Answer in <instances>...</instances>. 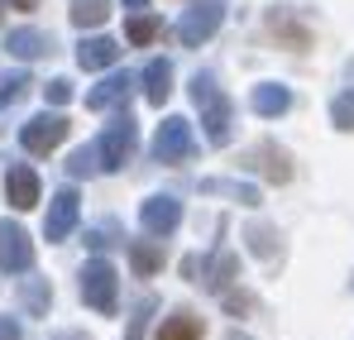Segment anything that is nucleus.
I'll return each mask as SVG.
<instances>
[{
	"mask_svg": "<svg viewBox=\"0 0 354 340\" xmlns=\"http://www.w3.org/2000/svg\"><path fill=\"white\" fill-rule=\"evenodd\" d=\"M29 87H34V82H29V72H10V77L0 82V106H19Z\"/></svg>",
	"mask_w": 354,
	"mask_h": 340,
	"instance_id": "nucleus-23",
	"label": "nucleus"
},
{
	"mask_svg": "<svg viewBox=\"0 0 354 340\" xmlns=\"http://www.w3.org/2000/svg\"><path fill=\"white\" fill-rule=\"evenodd\" d=\"M0 340H19V321H10V316H0Z\"/></svg>",
	"mask_w": 354,
	"mask_h": 340,
	"instance_id": "nucleus-31",
	"label": "nucleus"
},
{
	"mask_svg": "<svg viewBox=\"0 0 354 340\" xmlns=\"http://www.w3.org/2000/svg\"><path fill=\"white\" fill-rule=\"evenodd\" d=\"M192 154H196L192 125H187L182 115H168V120L158 125V134H153V159H158V163H187Z\"/></svg>",
	"mask_w": 354,
	"mask_h": 340,
	"instance_id": "nucleus-6",
	"label": "nucleus"
},
{
	"mask_svg": "<svg viewBox=\"0 0 354 340\" xmlns=\"http://www.w3.org/2000/svg\"><path fill=\"white\" fill-rule=\"evenodd\" d=\"M134 149H139V125H134V115H115V120L106 125V134L96 139V163L106 172H120L134 159Z\"/></svg>",
	"mask_w": 354,
	"mask_h": 340,
	"instance_id": "nucleus-2",
	"label": "nucleus"
},
{
	"mask_svg": "<svg viewBox=\"0 0 354 340\" xmlns=\"http://www.w3.org/2000/svg\"><path fill=\"white\" fill-rule=\"evenodd\" d=\"M192 101H196V111H201L206 139H211L216 149H225V144L235 139V111H230V96L216 87L211 72H196V77H192Z\"/></svg>",
	"mask_w": 354,
	"mask_h": 340,
	"instance_id": "nucleus-1",
	"label": "nucleus"
},
{
	"mask_svg": "<svg viewBox=\"0 0 354 340\" xmlns=\"http://www.w3.org/2000/svg\"><path fill=\"white\" fill-rule=\"evenodd\" d=\"M144 96H149V106H163L173 96V62L168 57H153L144 67Z\"/></svg>",
	"mask_w": 354,
	"mask_h": 340,
	"instance_id": "nucleus-15",
	"label": "nucleus"
},
{
	"mask_svg": "<svg viewBox=\"0 0 354 340\" xmlns=\"http://www.w3.org/2000/svg\"><path fill=\"white\" fill-rule=\"evenodd\" d=\"M225 340H249V336H239V331H230V336H225Z\"/></svg>",
	"mask_w": 354,
	"mask_h": 340,
	"instance_id": "nucleus-32",
	"label": "nucleus"
},
{
	"mask_svg": "<svg viewBox=\"0 0 354 340\" xmlns=\"http://www.w3.org/2000/svg\"><path fill=\"white\" fill-rule=\"evenodd\" d=\"M5 48L15 57H44V53H53V39H48L44 29H10Z\"/></svg>",
	"mask_w": 354,
	"mask_h": 340,
	"instance_id": "nucleus-16",
	"label": "nucleus"
},
{
	"mask_svg": "<svg viewBox=\"0 0 354 340\" xmlns=\"http://www.w3.org/2000/svg\"><path fill=\"white\" fill-rule=\"evenodd\" d=\"M249 106H254V115H263V120H278V115L292 111V91L283 82H259L249 91Z\"/></svg>",
	"mask_w": 354,
	"mask_h": 340,
	"instance_id": "nucleus-12",
	"label": "nucleus"
},
{
	"mask_svg": "<svg viewBox=\"0 0 354 340\" xmlns=\"http://www.w3.org/2000/svg\"><path fill=\"white\" fill-rule=\"evenodd\" d=\"M221 19H225V0H192V5L182 10V19H177V39H182L187 48H201V44L221 29Z\"/></svg>",
	"mask_w": 354,
	"mask_h": 340,
	"instance_id": "nucleus-4",
	"label": "nucleus"
},
{
	"mask_svg": "<svg viewBox=\"0 0 354 340\" xmlns=\"http://www.w3.org/2000/svg\"><path fill=\"white\" fill-rule=\"evenodd\" d=\"M115 57H120V44H115V39H106V34L77 44V62H82L86 72H106V67H115Z\"/></svg>",
	"mask_w": 354,
	"mask_h": 340,
	"instance_id": "nucleus-14",
	"label": "nucleus"
},
{
	"mask_svg": "<svg viewBox=\"0 0 354 340\" xmlns=\"http://www.w3.org/2000/svg\"><path fill=\"white\" fill-rule=\"evenodd\" d=\"M254 168H263V177H273V182H288V177H292V168H288V154H283V149H273V144L254 149Z\"/></svg>",
	"mask_w": 354,
	"mask_h": 340,
	"instance_id": "nucleus-18",
	"label": "nucleus"
},
{
	"mask_svg": "<svg viewBox=\"0 0 354 340\" xmlns=\"http://www.w3.org/2000/svg\"><path fill=\"white\" fill-rule=\"evenodd\" d=\"M24 302H29L34 312H44V307H48V287H44V283H29V287H24Z\"/></svg>",
	"mask_w": 354,
	"mask_h": 340,
	"instance_id": "nucleus-29",
	"label": "nucleus"
},
{
	"mask_svg": "<svg viewBox=\"0 0 354 340\" xmlns=\"http://www.w3.org/2000/svg\"><path fill=\"white\" fill-rule=\"evenodd\" d=\"M129 96H134V77H129V72H111L106 82H96V87L86 91V106H91V111H115Z\"/></svg>",
	"mask_w": 354,
	"mask_h": 340,
	"instance_id": "nucleus-11",
	"label": "nucleus"
},
{
	"mask_svg": "<svg viewBox=\"0 0 354 340\" xmlns=\"http://www.w3.org/2000/svg\"><path fill=\"white\" fill-rule=\"evenodd\" d=\"M0 269L5 274H29L34 269V244L15 221H0Z\"/></svg>",
	"mask_w": 354,
	"mask_h": 340,
	"instance_id": "nucleus-9",
	"label": "nucleus"
},
{
	"mask_svg": "<svg viewBox=\"0 0 354 340\" xmlns=\"http://www.w3.org/2000/svg\"><path fill=\"white\" fill-rule=\"evenodd\" d=\"M158 29H163V19H158V15H144V10H139V15L124 24L129 44H139V48H144V44H153V39H158Z\"/></svg>",
	"mask_w": 354,
	"mask_h": 340,
	"instance_id": "nucleus-20",
	"label": "nucleus"
},
{
	"mask_svg": "<svg viewBox=\"0 0 354 340\" xmlns=\"http://www.w3.org/2000/svg\"><path fill=\"white\" fill-rule=\"evenodd\" d=\"M201 316L196 312H173L163 326H158V340H201Z\"/></svg>",
	"mask_w": 354,
	"mask_h": 340,
	"instance_id": "nucleus-17",
	"label": "nucleus"
},
{
	"mask_svg": "<svg viewBox=\"0 0 354 340\" xmlns=\"http://www.w3.org/2000/svg\"><path fill=\"white\" fill-rule=\"evenodd\" d=\"M139 221H144V230L149 235H173L177 226H182V202L177 197H149L144 206H139Z\"/></svg>",
	"mask_w": 354,
	"mask_h": 340,
	"instance_id": "nucleus-10",
	"label": "nucleus"
},
{
	"mask_svg": "<svg viewBox=\"0 0 354 340\" xmlns=\"http://www.w3.org/2000/svg\"><path fill=\"white\" fill-rule=\"evenodd\" d=\"M330 120H335V129H354V91L335 96V106H330Z\"/></svg>",
	"mask_w": 354,
	"mask_h": 340,
	"instance_id": "nucleus-26",
	"label": "nucleus"
},
{
	"mask_svg": "<svg viewBox=\"0 0 354 340\" xmlns=\"http://www.w3.org/2000/svg\"><path fill=\"white\" fill-rule=\"evenodd\" d=\"M106 15H111V0H72V24L77 29H96V24H106Z\"/></svg>",
	"mask_w": 354,
	"mask_h": 340,
	"instance_id": "nucleus-19",
	"label": "nucleus"
},
{
	"mask_svg": "<svg viewBox=\"0 0 354 340\" xmlns=\"http://www.w3.org/2000/svg\"><path fill=\"white\" fill-rule=\"evenodd\" d=\"M201 192H221V197H235L244 206H259V192H254V187H239V182H225V177H206Z\"/></svg>",
	"mask_w": 354,
	"mask_h": 340,
	"instance_id": "nucleus-22",
	"label": "nucleus"
},
{
	"mask_svg": "<svg viewBox=\"0 0 354 340\" xmlns=\"http://www.w3.org/2000/svg\"><path fill=\"white\" fill-rule=\"evenodd\" d=\"M111 235H115V226H101V230H91V235H86V244H91V249H106V244H115Z\"/></svg>",
	"mask_w": 354,
	"mask_h": 340,
	"instance_id": "nucleus-30",
	"label": "nucleus"
},
{
	"mask_svg": "<svg viewBox=\"0 0 354 340\" xmlns=\"http://www.w3.org/2000/svg\"><path fill=\"white\" fill-rule=\"evenodd\" d=\"M129 264H134V274H158L163 269V249L158 244H129Z\"/></svg>",
	"mask_w": 354,
	"mask_h": 340,
	"instance_id": "nucleus-21",
	"label": "nucleus"
},
{
	"mask_svg": "<svg viewBox=\"0 0 354 340\" xmlns=\"http://www.w3.org/2000/svg\"><path fill=\"white\" fill-rule=\"evenodd\" d=\"M153 297H139V307H134V316H129V331H124V340H139L144 336V326H149V316H153Z\"/></svg>",
	"mask_w": 354,
	"mask_h": 340,
	"instance_id": "nucleus-24",
	"label": "nucleus"
},
{
	"mask_svg": "<svg viewBox=\"0 0 354 340\" xmlns=\"http://www.w3.org/2000/svg\"><path fill=\"white\" fill-rule=\"evenodd\" d=\"M0 5H5V0H0Z\"/></svg>",
	"mask_w": 354,
	"mask_h": 340,
	"instance_id": "nucleus-33",
	"label": "nucleus"
},
{
	"mask_svg": "<svg viewBox=\"0 0 354 340\" xmlns=\"http://www.w3.org/2000/svg\"><path fill=\"white\" fill-rule=\"evenodd\" d=\"M67 115H58V111H44V115H34L24 129H19V144L29 149V154H53L62 139H67Z\"/></svg>",
	"mask_w": 354,
	"mask_h": 340,
	"instance_id": "nucleus-7",
	"label": "nucleus"
},
{
	"mask_svg": "<svg viewBox=\"0 0 354 340\" xmlns=\"http://www.w3.org/2000/svg\"><path fill=\"white\" fill-rule=\"evenodd\" d=\"M182 274H187L192 283H201L206 292H225L230 278L239 274V259L230 254V249H216L211 259H187V264H182Z\"/></svg>",
	"mask_w": 354,
	"mask_h": 340,
	"instance_id": "nucleus-5",
	"label": "nucleus"
},
{
	"mask_svg": "<svg viewBox=\"0 0 354 340\" xmlns=\"http://www.w3.org/2000/svg\"><path fill=\"white\" fill-rule=\"evenodd\" d=\"M44 96H48V106H67V101H72V82H67V77L48 82V87H44Z\"/></svg>",
	"mask_w": 354,
	"mask_h": 340,
	"instance_id": "nucleus-28",
	"label": "nucleus"
},
{
	"mask_svg": "<svg viewBox=\"0 0 354 340\" xmlns=\"http://www.w3.org/2000/svg\"><path fill=\"white\" fill-rule=\"evenodd\" d=\"M96 168H101V163H96V149H77V154L67 159V172H72V177H91Z\"/></svg>",
	"mask_w": 354,
	"mask_h": 340,
	"instance_id": "nucleus-27",
	"label": "nucleus"
},
{
	"mask_svg": "<svg viewBox=\"0 0 354 340\" xmlns=\"http://www.w3.org/2000/svg\"><path fill=\"white\" fill-rule=\"evenodd\" d=\"M249 249H254V254H263V259H273V254H278L273 230H268V226H249Z\"/></svg>",
	"mask_w": 354,
	"mask_h": 340,
	"instance_id": "nucleus-25",
	"label": "nucleus"
},
{
	"mask_svg": "<svg viewBox=\"0 0 354 340\" xmlns=\"http://www.w3.org/2000/svg\"><path fill=\"white\" fill-rule=\"evenodd\" d=\"M77 221H82V197H77V187H62L58 197L48 202V216H44V240L62 244V240L77 230Z\"/></svg>",
	"mask_w": 354,
	"mask_h": 340,
	"instance_id": "nucleus-8",
	"label": "nucleus"
},
{
	"mask_svg": "<svg viewBox=\"0 0 354 340\" xmlns=\"http://www.w3.org/2000/svg\"><path fill=\"white\" fill-rule=\"evenodd\" d=\"M5 197H10L15 211H29V206L39 202V172L29 168V163H15L10 177H5Z\"/></svg>",
	"mask_w": 354,
	"mask_h": 340,
	"instance_id": "nucleus-13",
	"label": "nucleus"
},
{
	"mask_svg": "<svg viewBox=\"0 0 354 340\" xmlns=\"http://www.w3.org/2000/svg\"><path fill=\"white\" fill-rule=\"evenodd\" d=\"M82 302H86L91 312H101V316H111L120 307V274L106 259L82 264Z\"/></svg>",
	"mask_w": 354,
	"mask_h": 340,
	"instance_id": "nucleus-3",
	"label": "nucleus"
}]
</instances>
